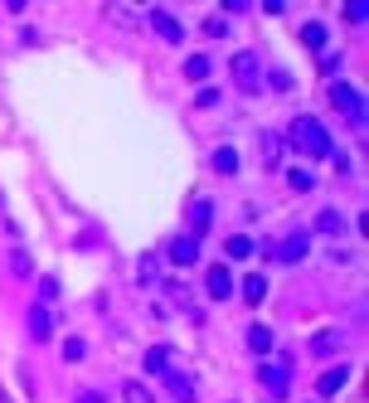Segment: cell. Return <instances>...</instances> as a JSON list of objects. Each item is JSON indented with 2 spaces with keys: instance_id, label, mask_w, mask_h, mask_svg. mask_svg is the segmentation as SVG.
<instances>
[{
  "instance_id": "13",
  "label": "cell",
  "mask_w": 369,
  "mask_h": 403,
  "mask_svg": "<svg viewBox=\"0 0 369 403\" xmlns=\"http://www.w3.org/2000/svg\"><path fill=\"white\" fill-rule=\"evenodd\" d=\"M340 345H345V335H340V330H321V335L311 340V355H321V360H326V355H335Z\"/></svg>"
},
{
  "instance_id": "23",
  "label": "cell",
  "mask_w": 369,
  "mask_h": 403,
  "mask_svg": "<svg viewBox=\"0 0 369 403\" xmlns=\"http://www.w3.org/2000/svg\"><path fill=\"white\" fill-rule=\"evenodd\" d=\"M10 272H15V277H29V272H34V263H29L24 248H10Z\"/></svg>"
},
{
  "instance_id": "20",
  "label": "cell",
  "mask_w": 369,
  "mask_h": 403,
  "mask_svg": "<svg viewBox=\"0 0 369 403\" xmlns=\"http://www.w3.org/2000/svg\"><path fill=\"white\" fill-rule=\"evenodd\" d=\"M301 44H306V49H326V24H316V20L301 24Z\"/></svg>"
},
{
  "instance_id": "17",
  "label": "cell",
  "mask_w": 369,
  "mask_h": 403,
  "mask_svg": "<svg viewBox=\"0 0 369 403\" xmlns=\"http://www.w3.org/2000/svg\"><path fill=\"white\" fill-rule=\"evenodd\" d=\"M248 345H253V355H273V330L268 325H248Z\"/></svg>"
},
{
  "instance_id": "3",
  "label": "cell",
  "mask_w": 369,
  "mask_h": 403,
  "mask_svg": "<svg viewBox=\"0 0 369 403\" xmlns=\"http://www.w3.org/2000/svg\"><path fill=\"white\" fill-rule=\"evenodd\" d=\"M229 68H233V83H238L243 93H258V78H263V64H258V54H253V49H238Z\"/></svg>"
},
{
  "instance_id": "5",
  "label": "cell",
  "mask_w": 369,
  "mask_h": 403,
  "mask_svg": "<svg viewBox=\"0 0 369 403\" xmlns=\"http://www.w3.org/2000/svg\"><path fill=\"white\" fill-rule=\"evenodd\" d=\"M146 24H151L161 39H171V44H180V39H184V24L171 15V10H146Z\"/></svg>"
},
{
  "instance_id": "16",
  "label": "cell",
  "mask_w": 369,
  "mask_h": 403,
  "mask_svg": "<svg viewBox=\"0 0 369 403\" xmlns=\"http://www.w3.org/2000/svg\"><path fill=\"white\" fill-rule=\"evenodd\" d=\"M263 297H268V277H263V272H253V277H243V302H248V306H258Z\"/></svg>"
},
{
  "instance_id": "32",
  "label": "cell",
  "mask_w": 369,
  "mask_h": 403,
  "mask_svg": "<svg viewBox=\"0 0 369 403\" xmlns=\"http://www.w3.org/2000/svg\"><path fill=\"white\" fill-rule=\"evenodd\" d=\"M107 20H117V24H136V15H131V10H107Z\"/></svg>"
},
{
  "instance_id": "24",
  "label": "cell",
  "mask_w": 369,
  "mask_h": 403,
  "mask_svg": "<svg viewBox=\"0 0 369 403\" xmlns=\"http://www.w3.org/2000/svg\"><path fill=\"white\" fill-rule=\"evenodd\" d=\"M122 399H126V403H156V399H151V389H146V384H136V379H131V384H122Z\"/></svg>"
},
{
  "instance_id": "2",
  "label": "cell",
  "mask_w": 369,
  "mask_h": 403,
  "mask_svg": "<svg viewBox=\"0 0 369 403\" xmlns=\"http://www.w3.org/2000/svg\"><path fill=\"white\" fill-rule=\"evenodd\" d=\"M331 107H335V112H345L355 131H365V102H360V93H355L350 83H335V88H331Z\"/></svg>"
},
{
  "instance_id": "12",
  "label": "cell",
  "mask_w": 369,
  "mask_h": 403,
  "mask_svg": "<svg viewBox=\"0 0 369 403\" xmlns=\"http://www.w3.org/2000/svg\"><path fill=\"white\" fill-rule=\"evenodd\" d=\"M166 384H171L175 403H194V379H189V374H175V369H166Z\"/></svg>"
},
{
  "instance_id": "31",
  "label": "cell",
  "mask_w": 369,
  "mask_h": 403,
  "mask_svg": "<svg viewBox=\"0 0 369 403\" xmlns=\"http://www.w3.org/2000/svg\"><path fill=\"white\" fill-rule=\"evenodd\" d=\"M273 88H277V93H291V73H282V68H277V73H273Z\"/></svg>"
},
{
  "instance_id": "21",
  "label": "cell",
  "mask_w": 369,
  "mask_h": 403,
  "mask_svg": "<svg viewBox=\"0 0 369 403\" xmlns=\"http://www.w3.org/2000/svg\"><path fill=\"white\" fill-rule=\"evenodd\" d=\"M184 78H189V83H199V78H209V59H204V54H194V59H184Z\"/></svg>"
},
{
  "instance_id": "15",
  "label": "cell",
  "mask_w": 369,
  "mask_h": 403,
  "mask_svg": "<svg viewBox=\"0 0 369 403\" xmlns=\"http://www.w3.org/2000/svg\"><path fill=\"white\" fill-rule=\"evenodd\" d=\"M316 233H335V238H340V233H345L340 209H321V214H316Z\"/></svg>"
},
{
  "instance_id": "22",
  "label": "cell",
  "mask_w": 369,
  "mask_h": 403,
  "mask_svg": "<svg viewBox=\"0 0 369 403\" xmlns=\"http://www.w3.org/2000/svg\"><path fill=\"white\" fill-rule=\"evenodd\" d=\"M224 253H229V258L238 263V258H248V253H253V238H243V233H233V238L224 243Z\"/></svg>"
},
{
  "instance_id": "11",
  "label": "cell",
  "mask_w": 369,
  "mask_h": 403,
  "mask_svg": "<svg viewBox=\"0 0 369 403\" xmlns=\"http://www.w3.org/2000/svg\"><path fill=\"white\" fill-rule=\"evenodd\" d=\"M345 384H350V369L340 365V369H326V374H321V384H316V394H321V399H335V394H340Z\"/></svg>"
},
{
  "instance_id": "18",
  "label": "cell",
  "mask_w": 369,
  "mask_h": 403,
  "mask_svg": "<svg viewBox=\"0 0 369 403\" xmlns=\"http://www.w3.org/2000/svg\"><path fill=\"white\" fill-rule=\"evenodd\" d=\"M166 369H171V350L166 345H151L146 350V374H166Z\"/></svg>"
},
{
  "instance_id": "30",
  "label": "cell",
  "mask_w": 369,
  "mask_h": 403,
  "mask_svg": "<svg viewBox=\"0 0 369 403\" xmlns=\"http://www.w3.org/2000/svg\"><path fill=\"white\" fill-rule=\"evenodd\" d=\"M166 287H171V297H175L180 306H189V287H184V282H166Z\"/></svg>"
},
{
  "instance_id": "33",
  "label": "cell",
  "mask_w": 369,
  "mask_h": 403,
  "mask_svg": "<svg viewBox=\"0 0 369 403\" xmlns=\"http://www.w3.org/2000/svg\"><path fill=\"white\" fill-rule=\"evenodd\" d=\"M78 403H102V394H97V389H83V394H78Z\"/></svg>"
},
{
  "instance_id": "29",
  "label": "cell",
  "mask_w": 369,
  "mask_h": 403,
  "mask_svg": "<svg viewBox=\"0 0 369 403\" xmlns=\"http://www.w3.org/2000/svg\"><path fill=\"white\" fill-rule=\"evenodd\" d=\"M365 15H369V5H365V0H355V5H345V20H350V24H360Z\"/></svg>"
},
{
  "instance_id": "6",
  "label": "cell",
  "mask_w": 369,
  "mask_h": 403,
  "mask_svg": "<svg viewBox=\"0 0 369 403\" xmlns=\"http://www.w3.org/2000/svg\"><path fill=\"white\" fill-rule=\"evenodd\" d=\"M204 292H209L214 302H229V297H233V272H229L224 263H214L209 277H204Z\"/></svg>"
},
{
  "instance_id": "10",
  "label": "cell",
  "mask_w": 369,
  "mask_h": 403,
  "mask_svg": "<svg viewBox=\"0 0 369 403\" xmlns=\"http://www.w3.org/2000/svg\"><path fill=\"white\" fill-rule=\"evenodd\" d=\"M306 253H311V233H291V238L277 248V258H282V263H301Z\"/></svg>"
},
{
  "instance_id": "14",
  "label": "cell",
  "mask_w": 369,
  "mask_h": 403,
  "mask_svg": "<svg viewBox=\"0 0 369 403\" xmlns=\"http://www.w3.org/2000/svg\"><path fill=\"white\" fill-rule=\"evenodd\" d=\"M258 151H263V166H268V170H277V161H282V136L263 131V136H258Z\"/></svg>"
},
{
  "instance_id": "27",
  "label": "cell",
  "mask_w": 369,
  "mask_h": 403,
  "mask_svg": "<svg viewBox=\"0 0 369 403\" xmlns=\"http://www.w3.org/2000/svg\"><path fill=\"white\" fill-rule=\"evenodd\" d=\"M161 277V263L156 258H141V282H156Z\"/></svg>"
},
{
  "instance_id": "1",
  "label": "cell",
  "mask_w": 369,
  "mask_h": 403,
  "mask_svg": "<svg viewBox=\"0 0 369 403\" xmlns=\"http://www.w3.org/2000/svg\"><path fill=\"white\" fill-rule=\"evenodd\" d=\"M287 141H291V151H301V156H331V131H326L316 117H296L291 131H287Z\"/></svg>"
},
{
  "instance_id": "28",
  "label": "cell",
  "mask_w": 369,
  "mask_h": 403,
  "mask_svg": "<svg viewBox=\"0 0 369 403\" xmlns=\"http://www.w3.org/2000/svg\"><path fill=\"white\" fill-rule=\"evenodd\" d=\"M39 297L54 302V297H59V277H39Z\"/></svg>"
},
{
  "instance_id": "9",
  "label": "cell",
  "mask_w": 369,
  "mask_h": 403,
  "mask_svg": "<svg viewBox=\"0 0 369 403\" xmlns=\"http://www.w3.org/2000/svg\"><path fill=\"white\" fill-rule=\"evenodd\" d=\"M54 335V311L49 306H29V340H49Z\"/></svg>"
},
{
  "instance_id": "25",
  "label": "cell",
  "mask_w": 369,
  "mask_h": 403,
  "mask_svg": "<svg viewBox=\"0 0 369 403\" xmlns=\"http://www.w3.org/2000/svg\"><path fill=\"white\" fill-rule=\"evenodd\" d=\"M83 355H88V345H83L78 335H68V345H64V360H68V365H78Z\"/></svg>"
},
{
  "instance_id": "7",
  "label": "cell",
  "mask_w": 369,
  "mask_h": 403,
  "mask_svg": "<svg viewBox=\"0 0 369 403\" xmlns=\"http://www.w3.org/2000/svg\"><path fill=\"white\" fill-rule=\"evenodd\" d=\"M209 224H214V204H209V200H194V204H189V238H204V233H209Z\"/></svg>"
},
{
  "instance_id": "19",
  "label": "cell",
  "mask_w": 369,
  "mask_h": 403,
  "mask_svg": "<svg viewBox=\"0 0 369 403\" xmlns=\"http://www.w3.org/2000/svg\"><path fill=\"white\" fill-rule=\"evenodd\" d=\"M214 170H219V175H233V170H238V151H233V146H219V151H214Z\"/></svg>"
},
{
  "instance_id": "26",
  "label": "cell",
  "mask_w": 369,
  "mask_h": 403,
  "mask_svg": "<svg viewBox=\"0 0 369 403\" xmlns=\"http://www.w3.org/2000/svg\"><path fill=\"white\" fill-rule=\"evenodd\" d=\"M287 180H291V190H301V195H306V190H316V180H311V170H291Z\"/></svg>"
},
{
  "instance_id": "4",
  "label": "cell",
  "mask_w": 369,
  "mask_h": 403,
  "mask_svg": "<svg viewBox=\"0 0 369 403\" xmlns=\"http://www.w3.org/2000/svg\"><path fill=\"white\" fill-rule=\"evenodd\" d=\"M258 379H263V389H268L273 399H287V384H291V355H282V360H268V365L258 369Z\"/></svg>"
},
{
  "instance_id": "8",
  "label": "cell",
  "mask_w": 369,
  "mask_h": 403,
  "mask_svg": "<svg viewBox=\"0 0 369 403\" xmlns=\"http://www.w3.org/2000/svg\"><path fill=\"white\" fill-rule=\"evenodd\" d=\"M171 263H175V268H194V263H199V238H189V233L175 238V243H171Z\"/></svg>"
}]
</instances>
